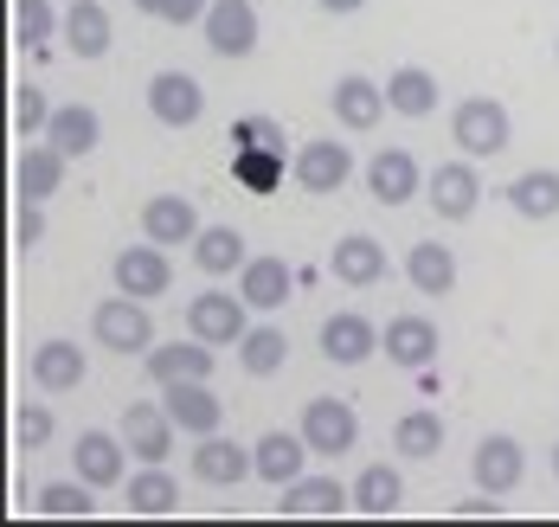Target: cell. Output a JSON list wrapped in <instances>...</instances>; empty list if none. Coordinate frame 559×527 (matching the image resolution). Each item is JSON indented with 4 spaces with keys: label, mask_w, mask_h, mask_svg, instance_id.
I'll use <instances>...</instances> for the list:
<instances>
[{
    "label": "cell",
    "mask_w": 559,
    "mask_h": 527,
    "mask_svg": "<svg viewBox=\"0 0 559 527\" xmlns=\"http://www.w3.org/2000/svg\"><path fill=\"white\" fill-rule=\"evenodd\" d=\"M438 97H444V91H438V77H431V71H425V64H399V71H392L386 77V104H392V117H431V110H438Z\"/></svg>",
    "instance_id": "obj_29"
},
{
    "label": "cell",
    "mask_w": 559,
    "mask_h": 527,
    "mask_svg": "<svg viewBox=\"0 0 559 527\" xmlns=\"http://www.w3.org/2000/svg\"><path fill=\"white\" fill-rule=\"evenodd\" d=\"M405 508V482H399V469L392 464H367L354 476V515H373V522H386Z\"/></svg>",
    "instance_id": "obj_30"
},
{
    "label": "cell",
    "mask_w": 559,
    "mask_h": 527,
    "mask_svg": "<svg viewBox=\"0 0 559 527\" xmlns=\"http://www.w3.org/2000/svg\"><path fill=\"white\" fill-rule=\"evenodd\" d=\"M329 104H335V122H341V129H354V135H360V129H373V122L392 110L386 84H373V77H360V71H354V77H341L335 91H329Z\"/></svg>",
    "instance_id": "obj_23"
},
{
    "label": "cell",
    "mask_w": 559,
    "mask_h": 527,
    "mask_svg": "<svg viewBox=\"0 0 559 527\" xmlns=\"http://www.w3.org/2000/svg\"><path fill=\"white\" fill-rule=\"evenodd\" d=\"M316 7H322V13H360L367 0H316Z\"/></svg>",
    "instance_id": "obj_45"
},
{
    "label": "cell",
    "mask_w": 559,
    "mask_h": 527,
    "mask_svg": "<svg viewBox=\"0 0 559 527\" xmlns=\"http://www.w3.org/2000/svg\"><path fill=\"white\" fill-rule=\"evenodd\" d=\"M46 142H52V148H64L71 161H84V155L104 142V117H97L91 104H58V110H52V129H46Z\"/></svg>",
    "instance_id": "obj_28"
},
{
    "label": "cell",
    "mask_w": 559,
    "mask_h": 527,
    "mask_svg": "<svg viewBox=\"0 0 559 527\" xmlns=\"http://www.w3.org/2000/svg\"><path fill=\"white\" fill-rule=\"evenodd\" d=\"M91 335H97V348H110V354H148L155 348V315H148L142 296L116 290L91 309Z\"/></svg>",
    "instance_id": "obj_1"
},
{
    "label": "cell",
    "mask_w": 559,
    "mask_h": 527,
    "mask_svg": "<svg viewBox=\"0 0 559 527\" xmlns=\"http://www.w3.org/2000/svg\"><path fill=\"white\" fill-rule=\"evenodd\" d=\"M245 296H231V290H206V296H193L187 302V335H200V342H213V348H238L245 342Z\"/></svg>",
    "instance_id": "obj_4"
},
{
    "label": "cell",
    "mask_w": 559,
    "mask_h": 527,
    "mask_svg": "<svg viewBox=\"0 0 559 527\" xmlns=\"http://www.w3.org/2000/svg\"><path fill=\"white\" fill-rule=\"evenodd\" d=\"M142 360H148V380H155V386L213 380V342H200V335H187V342H155Z\"/></svg>",
    "instance_id": "obj_12"
},
{
    "label": "cell",
    "mask_w": 559,
    "mask_h": 527,
    "mask_svg": "<svg viewBox=\"0 0 559 527\" xmlns=\"http://www.w3.org/2000/svg\"><path fill=\"white\" fill-rule=\"evenodd\" d=\"M129 438H116V431H78V451H71V464L78 476L91 482V489H116L122 482V469H129Z\"/></svg>",
    "instance_id": "obj_19"
},
{
    "label": "cell",
    "mask_w": 559,
    "mask_h": 527,
    "mask_svg": "<svg viewBox=\"0 0 559 527\" xmlns=\"http://www.w3.org/2000/svg\"><path fill=\"white\" fill-rule=\"evenodd\" d=\"M162 406L180 424V438H213L225 424V399H213L206 380H180V386H162Z\"/></svg>",
    "instance_id": "obj_11"
},
{
    "label": "cell",
    "mask_w": 559,
    "mask_h": 527,
    "mask_svg": "<svg viewBox=\"0 0 559 527\" xmlns=\"http://www.w3.org/2000/svg\"><path fill=\"white\" fill-rule=\"evenodd\" d=\"M367 193H373L380 206H405V200H418V193H425V175H418L412 148H380V155L367 161Z\"/></svg>",
    "instance_id": "obj_17"
},
{
    "label": "cell",
    "mask_w": 559,
    "mask_h": 527,
    "mask_svg": "<svg viewBox=\"0 0 559 527\" xmlns=\"http://www.w3.org/2000/svg\"><path fill=\"white\" fill-rule=\"evenodd\" d=\"M392 451H399V457H438V451H444V418L431 406L405 411V418L392 424Z\"/></svg>",
    "instance_id": "obj_33"
},
{
    "label": "cell",
    "mask_w": 559,
    "mask_h": 527,
    "mask_svg": "<svg viewBox=\"0 0 559 527\" xmlns=\"http://www.w3.org/2000/svg\"><path fill=\"white\" fill-rule=\"evenodd\" d=\"M508 206H514L521 219H554L559 213V175L554 168H527V175L508 187Z\"/></svg>",
    "instance_id": "obj_34"
},
{
    "label": "cell",
    "mask_w": 559,
    "mask_h": 527,
    "mask_svg": "<svg viewBox=\"0 0 559 527\" xmlns=\"http://www.w3.org/2000/svg\"><path fill=\"white\" fill-rule=\"evenodd\" d=\"M456 515H463V522H483V515H489V522H496V515H502V502H496V495H489V489H483V495H476V502H463V508H456Z\"/></svg>",
    "instance_id": "obj_44"
},
{
    "label": "cell",
    "mask_w": 559,
    "mask_h": 527,
    "mask_svg": "<svg viewBox=\"0 0 559 527\" xmlns=\"http://www.w3.org/2000/svg\"><path fill=\"white\" fill-rule=\"evenodd\" d=\"M245 476H258V457H251L245 444H231L219 431L193 444V482H206V489H238Z\"/></svg>",
    "instance_id": "obj_13"
},
{
    "label": "cell",
    "mask_w": 559,
    "mask_h": 527,
    "mask_svg": "<svg viewBox=\"0 0 559 527\" xmlns=\"http://www.w3.org/2000/svg\"><path fill=\"white\" fill-rule=\"evenodd\" d=\"M142 238H155V244H193V238H200L193 200H187V193H155V200L142 206Z\"/></svg>",
    "instance_id": "obj_24"
},
{
    "label": "cell",
    "mask_w": 559,
    "mask_h": 527,
    "mask_svg": "<svg viewBox=\"0 0 559 527\" xmlns=\"http://www.w3.org/2000/svg\"><path fill=\"white\" fill-rule=\"evenodd\" d=\"M554 476H559V444H554Z\"/></svg>",
    "instance_id": "obj_47"
},
{
    "label": "cell",
    "mask_w": 559,
    "mask_h": 527,
    "mask_svg": "<svg viewBox=\"0 0 559 527\" xmlns=\"http://www.w3.org/2000/svg\"><path fill=\"white\" fill-rule=\"evenodd\" d=\"M52 110L58 104H46L39 84H13V135H20V142H39V135L52 129Z\"/></svg>",
    "instance_id": "obj_38"
},
{
    "label": "cell",
    "mask_w": 559,
    "mask_h": 527,
    "mask_svg": "<svg viewBox=\"0 0 559 527\" xmlns=\"http://www.w3.org/2000/svg\"><path fill=\"white\" fill-rule=\"evenodd\" d=\"M122 438H129V457H142V464H168V457H174V438H180V424L168 418V406H155V399H135V406L122 411Z\"/></svg>",
    "instance_id": "obj_9"
},
{
    "label": "cell",
    "mask_w": 559,
    "mask_h": 527,
    "mask_svg": "<svg viewBox=\"0 0 559 527\" xmlns=\"http://www.w3.org/2000/svg\"><path fill=\"white\" fill-rule=\"evenodd\" d=\"M200 26H206V46L219 59H251L258 52V7L251 0H213Z\"/></svg>",
    "instance_id": "obj_8"
},
{
    "label": "cell",
    "mask_w": 559,
    "mask_h": 527,
    "mask_svg": "<svg viewBox=\"0 0 559 527\" xmlns=\"http://www.w3.org/2000/svg\"><path fill=\"white\" fill-rule=\"evenodd\" d=\"M174 508H180V482L162 464L129 476V515H174Z\"/></svg>",
    "instance_id": "obj_35"
},
{
    "label": "cell",
    "mask_w": 559,
    "mask_h": 527,
    "mask_svg": "<svg viewBox=\"0 0 559 527\" xmlns=\"http://www.w3.org/2000/svg\"><path fill=\"white\" fill-rule=\"evenodd\" d=\"M296 431L309 438V451H316V457H347V451L360 444V418H354L347 399H309Z\"/></svg>",
    "instance_id": "obj_6"
},
{
    "label": "cell",
    "mask_w": 559,
    "mask_h": 527,
    "mask_svg": "<svg viewBox=\"0 0 559 527\" xmlns=\"http://www.w3.org/2000/svg\"><path fill=\"white\" fill-rule=\"evenodd\" d=\"M405 284H412L418 296H450L456 290V251L438 244V238L412 244V251H405Z\"/></svg>",
    "instance_id": "obj_26"
},
{
    "label": "cell",
    "mask_w": 559,
    "mask_h": 527,
    "mask_svg": "<svg viewBox=\"0 0 559 527\" xmlns=\"http://www.w3.org/2000/svg\"><path fill=\"white\" fill-rule=\"evenodd\" d=\"M425 200H431V213L438 219H469L476 213V200H483V175H476V161L463 155V161H438L431 180H425Z\"/></svg>",
    "instance_id": "obj_7"
},
{
    "label": "cell",
    "mask_w": 559,
    "mask_h": 527,
    "mask_svg": "<svg viewBox=\"0 0 559 527\" xmlns=\"http://www.w3.org/2000/svg\"><path fill=\"white\" fill-rule=\"evenodd\" d=\"M64 161H71V155H64V148H52L46 135H39V142H26V148H20V161H13V193L46 206L58 187H64Z\"/></svg>",
    "instance_id": "obj_15"
},
{
    "label": "cell",
    "mask_w": 559,
    "mask_h": 527,
    "mask_svg": "<svg viewBox=\"0 0 559 527\" xmlns=\"http://www.w3.org/2000/svg\"><path fill=\"white\" fill-rule=\"evenodd\" d=\"M58 26H64V13L52 0H13V39L20 46H46Z\"/></svg>",
    "instance_id": "obj_39"
},
{
    "label": "cell",
    "mask_w": 559,
    "mask_h": 527,
    "mask_svg": "<svg viewBox=\"0 0 559 527\" xmlns=\"http://www.w3.org/2000/svg\"><path fill=\"white\" fill-rule=\"evenodd\" d=\"M283 360H289L283 328H245V342H238V367H245L251 380H271V373H283Z\"/></svg>",
    "instance_id": "obj_36"
},
{
    "label": "cell",
    "mask_w": 559,
    "mask_h": 527,
    "mask_svg": "<svg viewBox=\"0 0 559 527\" xmlns=\"http://www.w3.org/2000/svg\"><path fill=\"white\" fill-rule=\"evenodd\" d=\"M380 348H386V360L405 367V373H431V360H438V322H425V315H392L386 335H380Z\"/></svg>",
    "instance_id": "obj_14"
},
{
    "label": "cell",
    "mask_w": 559,
    "mask_h": 527,
    "mask_svg": "<svg viewBox=\"0 0 559 527\" xmlns=\"http://www.w3.org/2000/svg\"><path fill=\"white\" fill-rule=\"evenodd\" d=\"M129 7H135V13H155V20H162V0H129Z\"/></svg>",
    "instance_id": "obj_46"
},
{
    "label": "cell",
    "mask_w": 559,
    "mask_h": 527,
    "mask_svg": "<svg viewBox=\"0 0 559 527\" xmlns=\"http://www.w3.org/2000/svg\"><path fill=\"white\" fill-rule=\"evenodd\" d=\"M251 457H258V476H264L271 489H289L316 451H309V438H302V431H264V438L251 444Z\"/></svg>",
    "instance_id": "obj_21"
},
{
    "label": "cell",
    "mask_w": 559,
    "mask_h": 527,
    "mask_svg": "<svg viewBox=\"0 0 559 527\" xmlns=\"http://www.w3.org/2000/svg\"><path fill=\"white\" fill-rule=\"evenodd\" d=\"M26 373H33V386L39 393H78L84 386V373H91V360L78 342H39L33 360H26Z\"/></svg>",
    "instance_id": "obj_18"
},
{
    "label": "cell",
    "mask_w": 559,
    "mask_h": 527,
    "mask_svg": "<svg viewBox=\"0 0 559 527\" xmlns=\"http://www.w3.org/2000/svg\"><path fill=\"white\" fill-rule=\"evenodd\" d=\"M289 290H296V277H289L283 257H251V264L238 271V296H245L251 309H283Z\"/></svg>",
    "instance_id": "obj_31"
},
{
    "label": "cell",
    "mask_w": 559,
    "mask_h": 527,
    "mask_svg": "<svg viewBox=\"0 0 559 527\" xmlns=\"http://www.w3.org/2000/svg\"><path fill=\"white\" fill-rule=\"evenodd\" d=\"M13 244H20V251L46 244V206H39V200H20V213H13Z\"/></svg>",
    "instance_id": "obj_41"
},
{
    "label": "cell",
    "mask_w": 559,
    "mask_h": 527,
    "mask_svg": "<svg viewBox=\"0 0 559 527\" xmlns=\"http://www.w3.org/2000/svg\"><path fill=\"white\" fill-rule=\"evenodd\" d=\"M58 39H64L78 59H104V52H110V13H104L97 0H64Z\"/></svg>",
    "instance_id": "obj_25"
},
{
    "label": "cell",
    "mask_w": 559,
    "mask_h": 527,
    "mask_svg": "<svg viewBox=\"0 0 559 527\" xmlns=\"http://www.w3.org/2000/svg\"><path fill=\"white\" fill-rule=\"evenodd\" d=\"M193 264H200L206 277H231V271H245V264H251L245 232H231V226H200V238H193Z\"/></svg>",
    "instance_id": "obj_32"
},
{
    "label": "cell",
    "mask_w": 559,
    "mask_h": 527,
    "mask_svg": "<svg viewBox=\"0 0 559 527\" xmlns=\"http://www.w3.org/2000/svg\"><path fill=\"white\" fill-rule=\"evenodd\" d=\"M329 271H335V284H347V290H373V284H386V244L367 232H347L329 251Z\"/></svg>",
    "instance_id": "obj_16"
},
{
    "label": "cell",
    "mask_w": 559,
    "mask_h": 527,
    "mask_svg": "<svg viewBox=\"0 0 559 527\" xmlns=\"http://www.w3.org/2000/svg\"><path fill=\"white\" fill-rule=\"evenodd\" d=\"M296 187L302 193H341L347 187V175H354V155H347V142H335V135H322V142H302L296 148Z\"/></svg>",
    "instance_id": "obj_10"
},
{
    "label": "cell",
    "mask_w": 559,
    "mask_h": 527,
    "mask_svg": "<svg viewBox=\"0 0 559 527\" xmlns=\"http://www.w3.org/2000/svg\"><path fill=\"white\" fill-rule=\"evenodd\" d=\"M347 508H354V489H341L335 476H296L277 502V515H347Z\"/></svg>",
    "instance_id": "obj_27"
},
{
    "label": "cell",
    "mask_w": 559,
    "mask_h": 527,
    "mask_svg": "<svg viewBox=\"0 0 559 527\" xmlns=\"http://www.w3.org/2000/svg\"><path fill=\"white\" fill-rule=\"evenodd\" d=\"M13 444H20V451H46V444H52V406L26 399V406L13 411Z\"/></svg>",
    "instance_id": "obj_40"
},
{
    "label": "cell",
    "mask_w": 559,
    "mask_h": 527,
    "mask_svg": "<svg viewBox=\"0 0 559 527\" xmlns=\"http://www.w3.org/2000/svg\"><path fill=\"white\" fill-rule=\"evenodd\" d=\"M33 508H39V515H52V522H91V515H97V502H91V482H84V476H78V482H46Z\"/></svg>",
    "instance_id": "obj_37"
},
{
    "label": "cell",
    "mask_w": 559,
    "mask_h": 527,
    "mask_svg": "<svg viewBox=\"0 0 559 527\" xmlns=\"http://www.w3.org/2000/svg\"><path fill=\"white\" fill-rule=\"evenodd\" d=\"M148 117L162 122V129H193V122L206 117L200 77L193 71H155L148 77Z\"/></svg>",
    "instance_id": "obj_5"
},
{
    "label": "cell",
    "mask_w": 559,
    "mask_h": 527,
    "mask_svg": "<svg viewBox=\"0 0 559 527\" xmlns=\"http://www.w3.org/2000/svg\"><path fill=\"white\" fill-rule=\"evenodd\" d=\"M206 7H213V0H162V20H168V26H200Z\"/></svg>",
    "instance_id": "obj_43"
},
{
    "label": "cell",
    "mask_w": 559,
    "mask_h": 527,
    "mask_svg": "<svg viewBox=\"0 0 559 527\" xmlns=\"http://www.w3.org/2000/svg\"><path fill=\"white\" fill-rule=\"evenodd\" d=\"M521 469H527V457H521V444H514L508 431H489V438L476 444V457H469L476 489H489V495H508V489L521 482Z\"/></svg>",
    "instance_id": "obj_20"
},
{
    "label": "cell",
    "mask_w": 559,
    "mask_h": 527,
    "mask_svg": "<svg viewBox=\"0 0 559 527\" xmlns=\"http://www.w3.org/2000/svg\"><path fill=\"white\" fill-rule=\"evenodd\" d=\"M110 277H116V290H129V296H142V302H155V296H168L174 290V264H168V244H122L116 251V264H110Z\"/></svg>",
    "instance_id": "obj_3"
},
{
    "label": "cell",
    "mask_w": 559,
    "mask_h": 527,
    "mask_svg": "<svg viewBox=\"0 0 559 527\" xmlns=\"http://www.w3.org/2000/svg\"><path fill=\"white\" fill-rule=\"evenodd\" d=\"M373 348H380V328H373L360 309H335V315L322 322V354H329L335 367H360Z\"/></svg>",
    "instance_id": "obj_22"
},
{
    "label": "cell",
    "mask_w": 559,
    "mask_h": 527,
    "mask_svg": "<svg viewBox=\"0 0 559 527\" xmlns=\"http://www.w3.org/2000/svg\"><path fill=\"white\" fill-rule=\"evenodd\" d=\"M231 148H238V155H245V148H283V135H277V122L251 117V122H238V129H231Z\"/></svg>",
    "instance_id": "obj_42"
},
{
    "label": "cell",
    "mask_w": 559,
    "mask_h": 527,
    "mask_svg": "<svg viewBox=\"0 0 559 527\" xmlns=\"http://www.w3.org/2000/svg\"><path fill=\"white\" fill-rule=\"evenodd\" d=\"M450 142L469 155V161H496L508 142H514V122L496 97H463L456 110H450Z\"/></svg>",
    "instance_id": "obj_2"
}]
</instances>
